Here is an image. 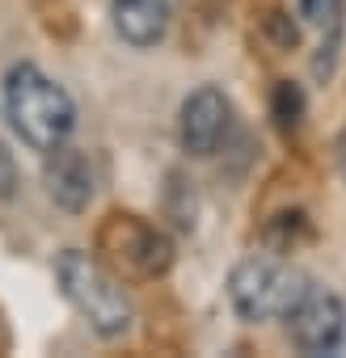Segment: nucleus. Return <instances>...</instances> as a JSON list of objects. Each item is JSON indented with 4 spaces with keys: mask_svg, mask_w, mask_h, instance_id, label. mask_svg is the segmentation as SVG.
<instances>
[{
    "mask_svg": "<svg viewBox=\"0 0 346 358\" xmlns=\"http://www.w3.org/2000/svg\"><path fill=\"white\" fill-rule=\"evenodd\" d=\"M300 232H304V215H300V211H283V215H275V220L266 224V245H270L275 253H287Z\"/></svg>",
    "mask_w": 346,
    "mask_h": 358,
    "instance_id": "nucleus-11",
    "label": "nucleus"
},
{
    "mask_svg": "<svg viewBox=\"0 0 346 358\" xmlns=\"http://www.w3.org/2000/svg\"><path fill=\"white\" fill-rule=\"evenodd\" d=\"M178 13V0H114V30L131 47H156Z\"/></svg>",
    "mask_w": 346,
    "mask_h": 358,
    "instance_id": "nucleus-8",
    "label": "nucleus"
},
{
    "mask_svg": "<svg viewBox=\"0 0 346 358\" xmlns=\"http://www.w3.org/2000/svg\"><path fill=\"white\" fill-rule=\"evenodd\" d=\"M312 278L304 270H296L291 262H279V257H245L241 266H233L228 274V299L237 308L241 320L258 324V320H283L304 287Z\"/></svg>",
    "mask_w": 346,
    "mask_h": 358,
    "instance_id": "nucleus-3",
    "label": "nucleus"
},
{
    "mask_svg": "<svg viewBox=\"0 0 346 358\" xmlns=\"http://www.w3.org/2000/svg\"><path fill=\"white\" fill-rule=\"evenodd\" d=\"M55 282L64 291V299L85 316V324L102 337H123L135 320L131 295L123 291L118 274H110L93 253L81 249H64L55 257Z\"/></svg>",
    "mask_w": 346,
    "mask_h": 358,
    "instance_id": "nucleus-2",
    "label": "nucleus"
},
{
    "mask_svg": "<svg viewBox=\"0 0 346 358\" xmlns=\"http://www.w3.org/2000/svg\"><path fill=\"white\" fill-rule=\"evenodd\" d=\"M338 164H342V173H346V135L338 139Z\"/></svg>",
    "mask_w": 346,
    "mask_h": 358,
    "instance_id": "nucleus-13",
    "label": "nucleus"
},
{
    "mask_svg": "<svg viewBox=\"0 0 346 358\" xmlns=\"http://www.w3.org/2000/svg\"><path fill=\"white\" fill-rule=\"evenodd\" d=\"M287 329H291V341L300 354H338L342 341H346V303L321 287V282H308L300 303L283 316Z\"/></svg>",
    "mask_w": 346,
    "mask_h": 358,
    "instance_id": "nucleus-5",
    "label": "nucleus"
},
{
    "mask_svg": "<svg viewBox=\"0 0 346 358\" xmlns=\"http://www.w3.org/2000/svg\"><path fill=\"white\" fill-rule=\"evenodd\" d=\"M266 34H270L283 51H291V47L300 43V26H296L287 13H270V17H266Z\"/></svg>",
    "mask_w": 346,
    "mask_h": 358,
    "instance_id": "nucleus-12",
    "label": "nucleus"
},
{
    "mask_svg": "<svg viewBox=\"0 0 346 358\" xmlns=\"http://www.w3.org/2000/svg\"><path fill=\"white\" fill-rule=\"evenodd\" d=\"M228 135V97L216 85L195 89L182 101V118H178V139L191 156H212L220 148V139Z\"/></svg>",
    "mask_w": 346,
    "mask_h": 358,
    "instance_id": "nucleus-6",
    "label": "nucleus"
},
{
    "mask_svg": "<svg viewBox=\"0 0 346 358\" xmlns=\"http://www.w3.org/2000/svg\"><path fill=\"white\" fill-rule=\"evenodd\" d=\"M270 114H275L279 131H296V127H300V118H304V93H300V85L279 80V85H275V93H270Z\"/></svg>",
    "mask_w": 346,
    "mask_h": 358,
    "instance_id": "nucleus-10",
    "label": "nucleus"
},
{
    "mask_svg": "<svg viewBox=\"0 0 346 358\" xmlns=\"http://www.w3.org/2000/svg\"><path fill=\"white\" fill-rule=\"evenodd\" d=\"M43 182H47V194H51L64 211L81 215V211L93 203V160H89L81 148L60 143V148L47 152Z\"/></svg>",
    "mask_w": 346,
    "mask_h": 358,
    "instance_id": "nucleus-7",
    "label": "nucleus"
},
{
    "mask_svg": "<svg viewBox=\"0 0 346 358\" xmlns=\"http://www.w3.org/2000/svg\"><path fill=\"white\" fill-rule=\"evenodd\" d=\"M300 13L321 26V55L312 64V72L325 80L333 72V59H338V43H342V0H300Z\"/></svg>",
    "mask_w": 346,
    "mask_h": 358,
    "instance_id": "nucleus-9",
    "label": "nucleus"
},
{
    "mask_svg": "<svg viewBox=\"0 0 346 358\" xmlns=\"http://www.w3.org/2000/svg\"><path fill=\"white\" fill-rule=\"evenodd\" d=\"M97 249L123 278H160L173 266V241L139 215H110L97 228Z\"/></svg>",
    "mask_w": 346,
    "mask_h": 358,
    "instance_id": "nucleus-4",
    "label": "nucleus"
},
{
    "mask_svg": "<svg viewBox=\"0 0 346 358\" xmlns=\"http://www.w3.org/2000/svg\"><path fill=\"white\" fill-rule=\"evenodd\" d=\"M5 110H9L13 131L34 152H51V148L68 143V135L76 127L72 97L64 93V85H55L34 64H18L9 72V80H5Z\"/></svg>",
    "mask_w": 346,
    "mask_h": 358,
    "instance_id": "nucleus-1",
    "label": "nucleus"
}]
</instances>
